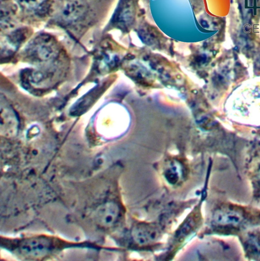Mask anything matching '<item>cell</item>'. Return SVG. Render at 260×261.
Wrapping results in <instances>:
<instances>
[{"mask_svg": "<svg viewBox=\"0 0 260 261\" xmlns=\"http://www.w3.org/2000/svg\"><path fill=\"white\" fill-rule=\"evenodd\" d=\"M260 224V211L231 203H222L213 212L211 225L216 232L237 234Z\"/></svg>", "mask_w": 260, "mask_h": 261, "instance_id": "cell-1", "label": "cell"}, {"mask_svg": "<svg viewBox=\"0 0 260 261\" xmlns=\"http://www.w3.org/2000/svg\"><path fill=\"white\" fill-rule=\"evenodd\" d=\"M24 11L37 16H44L50 9L51 0H16Z\"/></svg>", "mask_w": 260, "mask_h": 261, "instance_id": "cell-6", "label": "cell"}, {"mask_svg": "<svg viewBox=\"0 0 260 261\" xmlns=\"http://www.w3.org/2000/svg\"><path fill=\"white\" fill-rule=\"evenodd\" d=\"M90 8L86 0H63L58 18L63 24H75L85 19Z\"/></svg>", "mask_w": 260, "mask_h": 261, "instance_id": "cell-2", "label": "cell"}, {"mask_svg": "<svg viewBox=\"0 0 260 261\" xmlns=\"http://www.w3.org/2000/svg\"><path fill=\"white\" fill-rule=\"evenodd\" d=\"M255 160L246 166L248 175L253 188V196L260 198V159Z\"/></svg>", "mask_w": 260, "mask_h": 261, "instance_id": "cell-7", "label": "cell"}, {"mask_svg": "<svg viewBox=\"0 0 260 261\" xmlns=\"http://www.w3.org/2000/svg\"><path fill=\"white\" fill-rule=\"evenodd\" d=\"M120 208L118 204L113 202H107L101 206L97 214V219L101 225L109 227L118 220Z\"/></svg>", "mask_w": 260, "mask_h": 261, "instance_id": "cell-5", "label": "cell"}, {"mask_svg": "<svg viewBox=\"0 0 260 261\" xmlns=\"http://www.w3.org/2000/svg\"><path fill=\"white\" fill-rule=\"evenodd\" d=\"M246 257L252 260H260V231H248L240 236Z\"/></svg>", "mask_w": 260, "mask_h": 261, "instance_id": "cell-4", "label": "cell"}, {"mask_svg": "<svg viewBox=\"0 0 260 261\" xmlns=\"http://www.w3.org/2000/svg\"><path fill=\"white\" fill-rule=\"evenodd\" d=\"M159 235V227L153 223H139L135 225L131 230L133 240L141 246L153 243L157 240Z\"/></svg>", "mask_w": 260, "mask_h": 261, "instance_id": "cell-3", "label": "cell"}, {"mask_svg": "<svg viewBox=\"0 0 260 261\" xmlns=\"http://www.w3.org/2000/svg\"><path fill=\"white\" fill-rule=\"evenodd\" d=\"M197 219H198L196 216H192L186 221L185 223L181 226V228L177 232V237L179 241L184 239L193 230L197 224Z\"/></svg>", "mask_w": 260, "mask_h": 261, "instance_id": "cell-9", "label": "cell"}, {"mask_svg": "<svg viewBox=\"0 0 260 261\" xmlns=\"http://www.w3.org/2000/svg\"><path fill=\"white\" fill-rule=\"evenodd\" d=\"M49 246V242L44 239H36L23 242L21 244V249L24 251V253L27 254L41 255L45 252Z\"/></svg>", "mask_w": 260, "mask_h": 261, "instance_id": "cell-8", "label": "cell"}]
</instances>
